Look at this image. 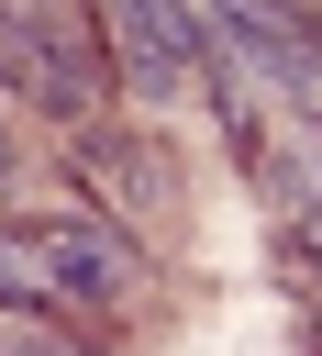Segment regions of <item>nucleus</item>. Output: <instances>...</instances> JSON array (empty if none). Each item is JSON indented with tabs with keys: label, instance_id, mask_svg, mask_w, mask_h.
Segmentation results:
<instances>
[{
	"label": "nucleus",
	"instance_id": "obj_6",
	"mask_svg": "<svg viewBox=\"0 0 322 356\" xmlns=\"http://www.w3.org/2000/svg\"><path fill=\"white\" fill-rule=\"evenodd\" d=\"M44 11H78V0H44ZM78 22H89V11H78Z\"/></svg>",
	"mask_w": 322,
	"mask_h": 356
},
{
	"label": "nucleus",
	"instance_id": "obj_7",
	"mask_svg": "<svg viewBox=\"0 0 322 356\" xmlns=\"http://www.w3.org/2000/svg\"><path fill=\"white\" fill-rule=\"evenodd\" d=\"M0 189H11V156H0Z\"/></svg>",
	"mask_w": 322,
	"mask_h": 356
},
{
	"label": "nucleus",
	"instance_id": "obj_5",
	"mask_svg": "<svg viewBox=\"0 0 322 356\" xmlns=\"http://www.w3.org/2000/svg\"><path fill=\"white\" fill-rule=\"evenodd\" d=\"M289 256L322 278V189H289Z\"/></svg>",
	"mask_w": 322,
	"mask_h": 356
},
{
	"label": "nucleus",
	"instance_id": "obj_2",
	"mask_svg": "<svg viewBox=\"0 0 322 356\" xmlns=\"http://www.w3.org/2000/svg\"><path fill=\"white\" fill-rule=\"evenodd\" d=\"M111 33H122V56H133V78H189V67H211V44H200V22L178 11V0H111Z\"/></svg>",
	"mask_w": 322,
	"mask_h": 356
},
{
	"label": "nucleus",
	"instance_id": "obj_4",
	"mask_svg": "<svg viewBox=\"0 0 322 356\" xmlns=\"http://www.w3.org/2000/svg\"><path fill=\"white\" fill-rule=\"evenodd\" d=\"M0 312H56L44 267H33V234H0Z\"/></svg>",
	"mask_w": 322,
	"mask_h": 356
},
{
	"label": "nucleus",
	"instance_id": "obj_3",
	"mask_svg": "<svg viewBox=\"0 0 322 356\" xmlns=\"http://www.w3.org/2000/svg\"><path fill=\"white\" fill-rule=\"evenodd\" d=\"M78 178H89V189H111V211H144V200H155V156H133V145H89V156H78Z\"/></svg>",
	"mask_w": 322,
	"mask_h": 356
},
{
	"label": "nucleus",
	"instance_id": "obj_1",
	"mask_svg": "<svg viewBox=\"0 0 322 356\" xmlns=\"http://www.w3.org/2000/svg\"><path fill=\"white\" fill-rule=\"evenodd\" d=\"M33 267H44V300L56 312H133L144 300V245L122 222H33Z\"/></svg>",
	"mask_w": 322,
	"mask_h": 356
}]
</instances>
